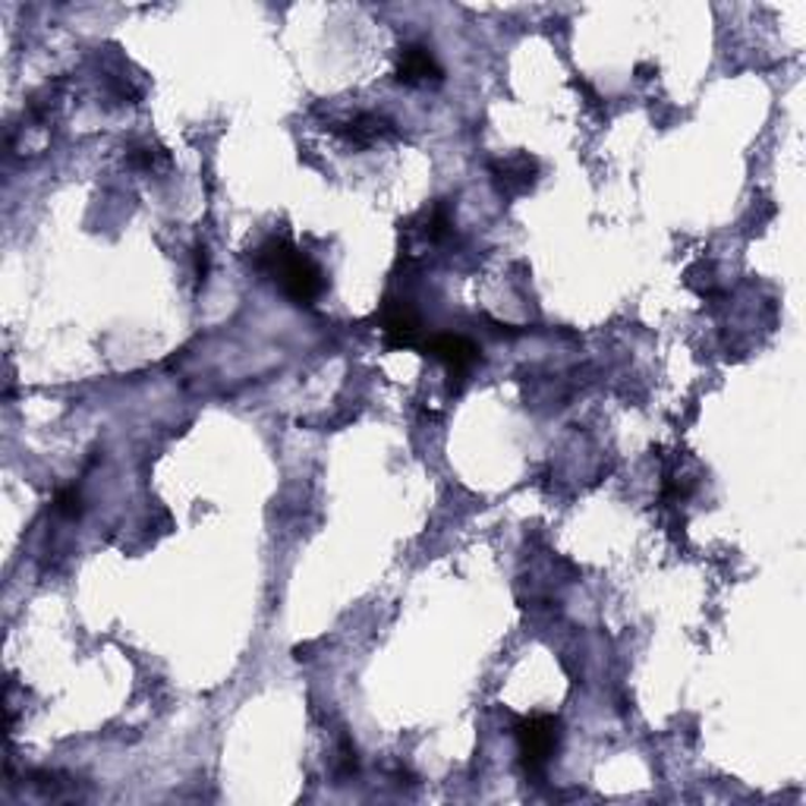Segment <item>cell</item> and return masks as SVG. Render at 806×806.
Segmentation results:
<instances>
[{
  "mask_svg": "<svg viewBox=\"0 0 806 806\" xmlns=\"http://www.w3.org/2000/svg\"><path fill=\"white\" fill-rule=\"evenodd\" d=\"M255 265L262 272H268L272 278H278L284 293L300 306H312L325 290L322 268L312 258H306L303 252L293 250L290 243H280V240L265 243L262 250L255 252Z\"/></svg>",
  "mask_w": 806,
  "mask_h": 806,
  "instance_id": "6da1fadb",
  "label": "cell"
},
{
  "mask_svg": "<svg viewBox=\"0 0 806 806\" xmlns=\"http://www.w3.org/2000/svg\"><path fill=\"white\" fill-rule=\"evenodd\" d=\"M422 350L432 360L442 362L454 378H467L476 369V362L482 360L479 347L460 334H432L429 340H422Z\"/></svg>",
  "mask_w": 806,
  "mask_h": 806,
  "instance_id": "3957f363",
  "label": "cell"
},
{
  "mask_svg": "<svg viewBox=\"0 0 806 806\" xmlns=\"http://www.w3.org/2000/svg\"><path fill=\"white\" fill-rule=\"evenodd\" d=\"M517 750L529 772H539L549 766L557 750V719L552 715H532L517 724Z\"/></svg>",
  "mask_w": 806,
  "mask_h": 806,
  "instance_id": "7a4b0ae2",
  "label": "cell"
},
{
  "mask_svg": "<svg viewBox=\"0 0 806 806\" xmlns=\"http://www.w3.org/2000/svg\"><path fill=\"white\" fill-rule=\"evenodd\" d=\"M385 133H388V123L382 117H372V113H360L347 127H340V136L353 145H369V142L382 140Z\"/></svg>",
  "mask_w": 806,
  "mask_h": 806,
  "instance_id": "52a82bcc",
  "label": "cell"
},
{
  "mask_svg": "<svg viewBox=\"0 0 806 806\" xmlns=\"http://www.w3.org/2000/svg\"><path fill=\"white\" fill-rule=\"evenodd\" d=\"M492 173H495V183L504 195H517L527 193L529 187L536 183V173H539V161L529 158L527 152L520 155H510V158H501L492 165Z\"/></svg>",
  "mask_w": 806,
  "mask_h": 806,
  "instance_id": "5b68a950",
  "label": "cell"
},
{
  "mask_svg": "<svg viewBox=\"0 0 806 806\" xmlns=\"http://www.w3.org/2000/svg\"><path fill=\"white\" fill-rule=\"evenodd\" d=\"M397 83H442V67L425 45H407V48H400V57H397Z\"/></svg>",
  "mask_w": 806,
  "mask_h": 806,
  "instance_id": "277c9868",
  "label": "cell"
},
{
  "mask_svg": "<svg viewBox=\"0 0 806 806\" xmlns=\"http://www.w3.org/2000/svg\"><path fill=\"white\" fill-rule=\"evenodd\" d=\"M382 332L388 337V347L404 350V347H419L422 350V337H419V318L413 309L404 303H390L382 312Z\"/></svg>",
  "mask_w": 806,
  "mask_h": 806,
  "instance_id": "8992f818",
  "label": "cell"
},
{
  "mask_svg": "<svg viewBox=\"0 0 806 806\" xmlns=\"http://www.w3.org/2000/svg\"><path fill=\"white\" fill-rule=\"evenodd\" d=\"M57 514H63V517H80L83 514V495L76 492V489H63L60 495H57Z\"/></svg>",
  "mask_w": 806,
  "mask_h": 806,
  "instance_id": "ba28073f",
  "label": "cell"
},
{
  "mask_svg": "<svg viewBox=\"0 0 806 806\" xmlns=\"http://www.w3.org/2000/svg\"><path fill=\"white\" fill-rule=\"evenodd\" d=\"M205 275H208V250L195 246V278L205 280Z\"/></svg>",
  "mask_w": 806,
  "mask_h": 806,
  "instance_id": "9c48e42d",
  "label": "cell"
}]
</instances>
